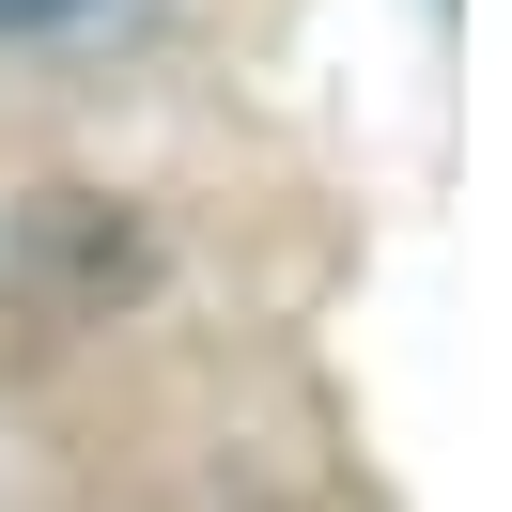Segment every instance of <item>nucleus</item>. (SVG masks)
I'll return each mask as SVG.
<instances>
[{"label": "nucleus", "mask_w": 512, "mask_h": 512, "mask_svg": "<svg viewBox=\"0 0 512 512\" xmlns=\"http://www.w3.org/2000/svg\"><path fill=\"white\" fill-rule=\"evenodd\" d=\"M63 16H78V0H0V32H63Z\"/></svg>", "instance_id": "nucleus-1"}]
</instances>
